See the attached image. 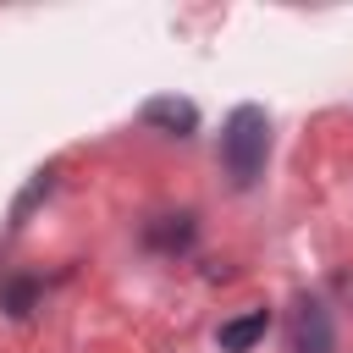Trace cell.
<instances>
[{"mask_svg": "<svg viewBox=\"0 0 353 353\" xmlns=\"http://www.w3.org/2000/svg\"><path fill=\"white\" fill-rule=\"evenodd\" d=\"M165 226H149V243L154 248H188L193 243V221L188 215H160Z\"/></svg>", "mask_w": 353, "mask_h": 353, "instance_id": "5b68a950", "label": "cell"}, {"mask_svg": "<svg viewBox=\"0 0 353 353\" xmlns=\"http://www.w3.org/2000/svg\"><path fill=\"white\" fill-rule=\"evenodd\" d=\"M6 309H11V314H28V309H33V281H11V287H6Z\"/></svg>", "mask_w": 353, "mask_h": 353, "instance_id": "8992f818", "label": "cell"}, {"mask_svg": "<svg viewBox=\"0 0 353 353\" xmlns=\"http://www.w3.org/2000/svg\"><path fill=\"white\" fill-rule=\"evenodd\" d=\"M265 154H270V121L259 105H237L226 116V132H221V160H226V176L232 188H254L259 171H265Z\"/></svg>", "mask_w": 353, "mask_h": 353, "instance_id": "6da1fadb", "label": "cell"}, {"mask_svg": "<svg viewBox=\"0 0 353 353\" xmlns=\"http://www.w3.org/2000/svg\"><path fill=\"white\" fill-rule=\"evenodd\" d=\"M292 353H336V336H331V314L320 298H303L292 309Z\"/></svg>", "mask_w": 353, "mask_h": 353, "instance_id": "7a4b0ae2", "label": "cell"}, {"mask_svg": "<svg viewBox=\"0 0 353 353\" xmlns=\"http://www.w3.org/2000/svg\"><path fill=\"white\" fill-rule=\"evenodd\" d=\"M265 331H270V309H248V314L226 320V325L215 331V342H221V353H248Z\"/></svg>", "mask_w": 353, "mask_h": 353, "instance_id": "277c9868", "label": "cell"}, {"mask_svg": "<svg viewBox=\"0 0 353 353\" xmlns=\"http://www.w3.org/2000/svg\"><path fill=\"white\" fill-rule=\"evenodd\" d=\"M143 121L160 127V132H171V138H188V132H199V105L193 99H176V94H154L143 105Z\"/></svg>", "mask_w": 353, "mask_h": 353, "instance_id": "3957f363", "label": "cell"}]
</instances>
